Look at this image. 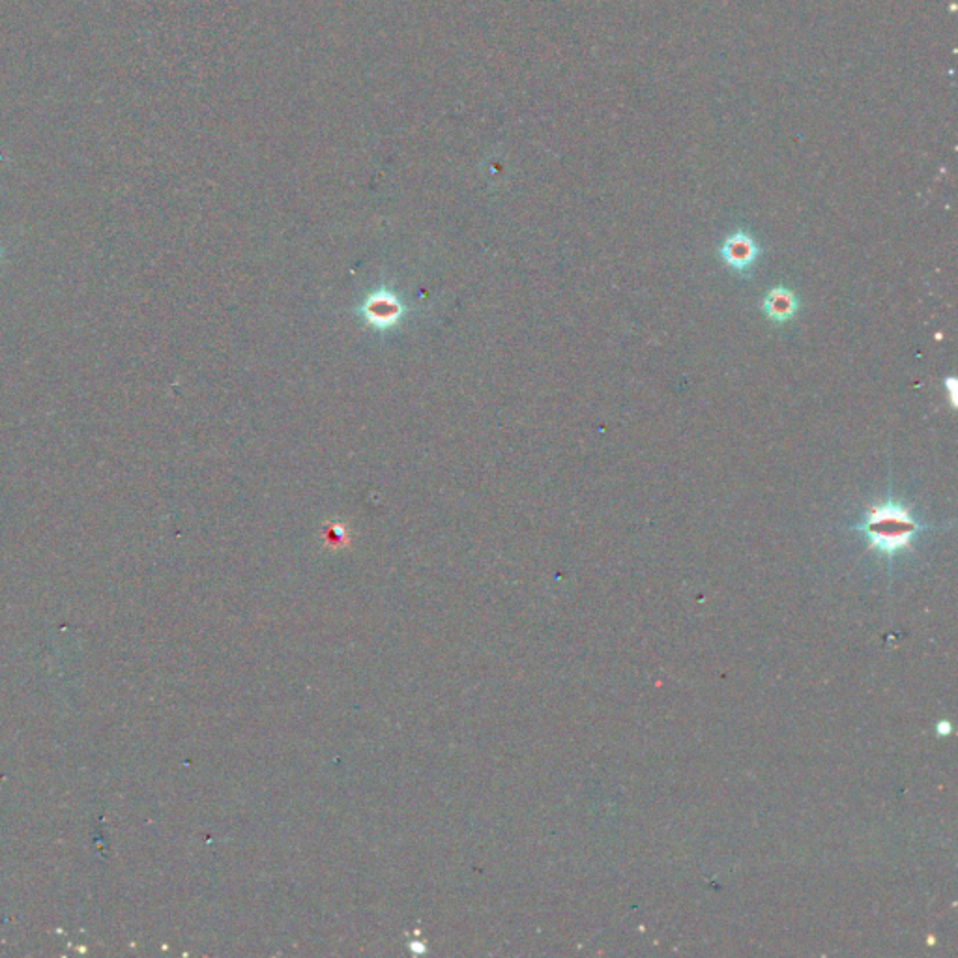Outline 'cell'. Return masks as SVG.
Masks as SVG:
<instances>
[{
	"label": "cell",
	"mask_w": 958,
	"mask_h": 958,
	"mask_svg": "<svg viewBox=\"0 0 958 958\" xmlns=\"http://www.w3.org/2000/svg\"><path fill=\"white\" fill-rule=\"evenodd\" d=\"M857 530L865 536L872 551L891 558L897 552L906 551L923 526L917 523L910 509L889 498L882 504L872 506Z\"/></svg>",
	"instance_id": "obj_1"
},
{
	"label": "cell",
	"mask_w": 958,
	"mask_h": 958,
	"mask_svg": "<svg viewBox=\"0 0 958 958\" xmlns=\"http://www.w3.org/2000/svg\"><path fill=\"white\" fill-rule=\"evenodd\" d=\"M405 313L407 305L403 304V300L395 292L388 289L369 292L358 307V315L378 332L393 328L397 322H401Z\"/></svg>",
	"instance_id": "obj_2"
},
{
	"label": "cell",
	"mask_w": 958,
	"mask_h": 958,
	"mask_svg": "<svg viewBox=\"0 0 958 958\" xmlns=\"http://www.w3.org/2000/svg\"><path fill=\"white\" fill-rule=\"evenodd\" d=\"M719 255L730 270H734L736 274L745 277L751 272L753 264L758 259L760 247H758L751 234L740 231V233L730 234L726 238L723 246L719 249Z\"/></svg>",
	"instance_id": "obj_3"
},
{
	"label": "cell",
	"mask_w": 958,
	"mask_h": 958,
	"mask_svg": "<svg viewBox=\"0 0 958 958\" xmlns=\"http://www.w3.org/2000/svg\"><path fill=\"white\" fill-rule=\"evenodd\" d=\"M762 311L775 324H784L794 319L799 311V298L796 292L786 287L771 289L762 300Z\"/></svg>",
	"instance_id": "obj_4"
}]
</instances>
